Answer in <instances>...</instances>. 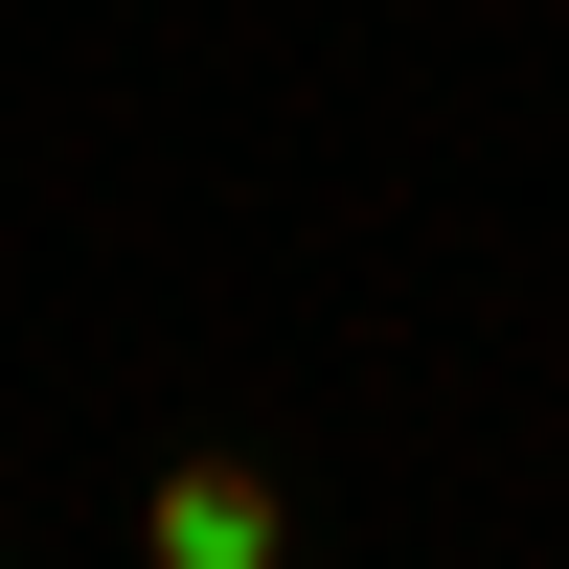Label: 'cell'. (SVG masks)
I'll return each instance as SVG.
<instances>
[{
	"label": "cell",
	"instance_id": "1",
	"mask_svg": "<svg viewBox=\"0 0 569 569\" xmlns=\"http://www.w3.org/2000/svg\"><path fill=\"white\" fill-rule=\"evenodd\" d=\"M137 569H297V501H273V456H160V501H137Z\"/></svg>",
	"mask_w": 569,
	"mask_h": 569
}]
</instances>
